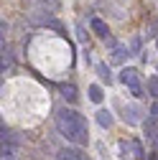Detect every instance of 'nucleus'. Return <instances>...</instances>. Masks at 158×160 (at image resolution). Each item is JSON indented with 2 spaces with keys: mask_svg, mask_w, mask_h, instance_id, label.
<instances>
[{
  "mask_svg": "<svg viewBox=\"0 0 158 160\" xmlns=\"http://www.w3.org/2000/svg\"><path fill=\"white\" fill-rule=\"evenodd\" d=\"M61 94H64V99H69V102H74L76 99V89L69 84V87H61Z\"/></svg>",
  "mask_w": 158,
  "mask_h": 160,
  "instance_id": "nucleus-12",
  "label": "nucleus"
},
{
  "mask_svg": "<svg viewBox=\"0 0 158 160\" xmlns=\"http://www.w3.org/2000/svg\"><path fill=\"white\" fill-rule=\"evenodd\" d=\"M155 33H158V23L153 21V23L148 26V38H150V36H155Z\"/></svg>",
  "mask_w": 158,
  "mask_h": 160,
  "instance_id": "nucleus-14",
  "label": "nucleus"
},
{
  "mask_svg": "<svg viewBox=\"0 0 158 160\" xmlns=\"http://www.w3.org/2000/svg\"><path fill=\"white\" fill-rule=\"evenodd\" d=\"M148 160H155V158H153V155H150V158H148Z\"/></svg>",
  "mask_w": 158,
  "mask_h": 160,
  "instance_id": "nucleus-16",
  "label": "nucleus"
},
{
  "mask_svg": "<svg viewBox=\"0 0 158 160\" xmlns=\"http://www.w3.org/2000/svg\"><path fill=\"white\" fill-rule=\"evenodd\" d=\"M56 127H59V132H61L69 142H74V145H84L87 137H89L84 117L76 114L74 109H66V107H61V109L56 112Z\"/></svg>",
  "mask_w": 158,
  "mask_h": 160,
  "instance_id": "nucleus-1",
  "label": "nucleus"
},
{
  "mask_svg": "<svg viewBox=\"0 0 158 160\" xmlns=\"http://www.w3.org/2000/svg\"><path fill=\"white\" fill-rule=\"evenodd\" d=\"M148 92H150V97L158 102V79L153 76V79H148Z\"/></svg>",
  "mask_w": 158,
  "mask_h": 160,
  "instance_id": "nucleus-11",
  "label": "nucleus"
},
{
  "mask_svg": "<svg viewBox=\"0 0 158 160\" xmlns=\"http://www.w3.org/2000/svg\"><path fill=\"white\" fill-rule=\"evenodd\" d=\"M155 43H158V41H155Z\"/></svg>",
  "mask_w": 158,
  "mask_h": 160,
  "instance_id": "nucleus-18",
  "label": "nucleus"
},
{
  "mask_svg": "<svg viewBox=\"0 0 158 160\" xmlns=\"http://www.w3.org/2000/svg\"><path fill=\"white\" fill-rule=\"evenodd\" d=\"M125 122H128V125H135V122H140V107L130 104V107L125 109Z\"/></svg>",
  "mask_w": 158,
  "mask_h": 160,
  "instance_id": "nucleus-5",
  "label": "nucleus"
},
{
  "mask_svg": "<svg viewBox=\"0 0 158 160\" xmlns=\"http://www.w3.org/2000/svg\"><path fill=\"white\" fill-rule=\"evenodd\" d=\"M97 122H100L102 127H112V114L107 109H100V112H97Z\"/></svg>",
  "mask_w": 158,
  "mask_h": 160,
  "instance_id": "nucleus-8",
  "label": "nucleus"
},
{
  "mask_svg": "<svg viewBox=\"0 0 158 160\" xmlns=\"http://www.w3.org/2000/svg\"><path fill=\"white\" fill-rule=\"evenodd\" d=\"M102 97H105V94H102V89L97 87V84H92V87H89V99H92V102L100 104V102H102Z\"/></svg>",
  "mask_w": 158,
  "mask_h": 160,
  "instance_id": "nucleus-9",
  "label": "nucleus"
},
{
  "mask_svg": "<svg viewBox=\"0 0 158 160\" xmlns=\"http://www.w3.org/2000/svg\"><path fill=\"white\" fill-rule=\"evenodd\" d=\"M145 135L150 137V142H158V125L153 122V119H148V122H145Z\"/></svg>",
  "mask_w": 158,
  "mask_h": 160,
  "instance_id": "nucleus-7",
  "label": "nucleus"
},
{
  "mask_svg": "<svg viewBox=\"0 0 158 160\" xmlns=\"http://www.w3.org/2000/svg\"><path fill=\"white\" fill-rule=\"evenodd\" d=\"M92 31L100 36V38H105V41L110 38V28H107V23H105V21H100V18H92Z\"/></svg>",
  "mask_w": 158,
  "mask_h": 160,
  "instance_id": "nucleus-4",
  "label": "nucleus"
},
{
  "mask_svg": "<svg viewBox=\"0 0 158 160\" xmlns=\"http://www.w3.org/2000/svg\"><path fill=\"white\" fill-rule=\"evenodd\" d=\"M150 119L158 122V102H153V107H150Z\"/></svg>",
  "mask_w": 158,
  "mask_h": 160,
  "instance_id": "nucleus-13",
  "label": "nucleus"
},
{
  "mask_svg": "<svg viewBox=\"0 0 158 160\" xmlns=\"http://www.w3.org/2000/svg\"><path fill=\"white\" fill-rule=\"evenodd\" d=\"M130 48H133V51H135V53H138V51H140V41H138V38H135V41H133V43H130Z\"/></svg>",
  "mask_w": 158,
  "mask_h": 160,
  "instance_id": "nucleus-15",
  "label": "nucleus"
},
{
  "mask_svg": "<svg viewBox=\"0 0 158 160\" xmlns=\"http://www.w3.org/2000/svg\"><path fill=\"white\" fill-rule=\"evenodd\" d=\"M120 82H123L125 87H130V89L140 87V84H138V71H135V69H123V71H120Z\"/></svg>",
  "mask_w": 158,
  "mask_h": 160,
  "instance_id": "nucleus-2",
  "label": "nucleus"
},
{
  "mask_svg": "<svg viewBox=\"0 0 158 160\" xmlns=\"http://www.w3.org/2000/svg\"><path fill=\"white\" fill-rule=\"evenodd\" d=\"M97 74H100V79H102V82H112V74H110V69L105 66V64H97Z\"/></svg>",
  "mask_w": 158,
  "mask_h": 160,
  "instance_id": "nucleus-10",
  "label": "nucleus"
},
{
  "mask_svg": "<svg viewBox=\"0 0 158 160\" xmlns=\"http://www.w3.org/2000/svg\"><path fill=\"white\" fill-rule=\"evenodd\" d=\"M59 155H61V160H84V155L79 152L76 148H64Z\"/></svg>",
  "mask_w": 158,
  "mask_h": 160,
  "instance_id": "nucleus-6",
  "label": "nucleus"
},
{
  "mask_svg": "<svg viewBox=\"0 0 158 160\" xmlns=\"http://www.w3.org/2000/svg\"><path fill=\"white\" fill-rule=\"evenodd\" d=\"M107 46L112 48V58H115V61H123V58L128 56V48H125V46H120V43H117L112 36L107 38Z\"/></svg>",
  "mask_w": 158,
  "mask_h": 160,
  "instance_id": "nucleus-3",
  "label": "nucleus"
},
{
  "mask_svg": "<svg viewBox=\"0 0 158 160\" xmlns=\"http://www.w3.org/2000/svg\"><path fill=\"white\" fill-rule=\"evenodd\" d=\"M44 3H46V0H44ZM49 3H54V0H49Z\"/></svg>",
  "mask_w": 158,
  "mask_h": 160,
  "instance_id": "nucleus-17",
  "label": "nucleus"
}]
</instances>
